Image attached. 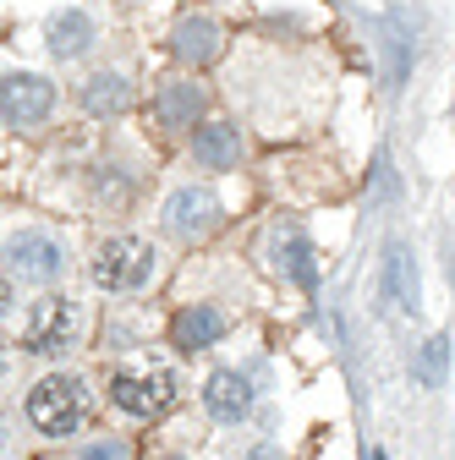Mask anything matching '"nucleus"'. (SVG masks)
<instances>
[{"label": "nucleus", "instance_id": "f257e3e1", "mask_svg": "<svg viewBox=\"0 0 455 460\" xmlns=\"http://www.w3.org/2000/svg\"><path fill=\"white\" fill-rule=\"evenodd\" d=\"M28 422L44 438H72L83 428V384L67 373H49L28 389Z\"/></svg>", "mask_w": 455, "mask_h": 460}, {"label": "nucleus", "instance_id": "f03ea898", "mask_svg": "<svg viewBox=\"0 0 455 460\" xmlns=\"http://www.w3.org/2000/svg\"><path fill=\"white\" fill-rule=\"evenodd\" d=\"M88 274H94L99 291H116V296L143 291V285L154 279V247L138 242V236H116V242H104V247H99V258H94Z\"/></svg>", "mask_w": 455, "mask_h": 460}, {"label": "nucleus", "instance_id": "7ed1b4c3", "mask_svg": "<svg viewBox=\"0 0 455 460\" xmlns=\"http://www.w3.org/2000/svg\"><path fill=\"white\" fill-rule=\"evenodd\" d=\"M170 400H176V378L170 373H116L110 378V406L138 417V422H154L159 411H170Z\"/></svg>", "mask_w": 455, "mask_h": 460}, {"label": "nucleus", "instance_id": "20e7f679", "mask_svg": "<svg viewBox=\"0 0 455 460\" xmlns=\"http://www.w3.org/2000/svg\"><path fill=\"white\" fill-rule=\"evenodd\" d=\"M72 334H77V307L67 296H44L33 307L28 329H22V351H33V357H61L67 345H72Z\"/></svg>", "mask_w": 455, "mask_h": 460}, {"label": "nucleus", "instance_id": "39448f33", "mask_svg": "<svg viewBox=\"0 0 455 460\" xmlns=\"http://www.w3.org/2000/svg\"><path fill=\"white\" fill-rule=\"evenodd\" d=\"M55 110V83H44L39 72H12L0 77V115L12 127H33Z\"/></svg>", "mask_w": 455, "mask_h": 460}, {"label": "nucleus", "instance_id": "423d86ee", "mask_svg": "<svg viewBox=\"0 0 455 460\" xmlns=\"http://www.w3.org/2000/svg\"><path fill=\"white\" fill-rule=\"evenodd\" d=\"M6 269L17 279H55L67 269V247L55 236H44V230H17L6 242Z\"/></svg>", "mask_w": 455, "mask_h": 460}, {"label": "nucleus", "instance_id": "0eeeda50", "mask_svg": "<svg viewBox=\"0 0 455 460\" xmlns=\"http://www.w3.org/2000/svg\"><path fill=\"white\" fill-rule=\"evenodd\" d=\"M219 334H225V313L209 307V302H192V307H182L176 318H170V345H176L182 357L219 345Z\"/></svg>", "mask_w": 455, "mask_h": 460}, {"label": "nucleus", "instance_id": "6e6552de", "mask_svg": "<svg viewBox=\"0 0 455 460\" xmlns=\"http://www.w3.org/2000/svg\"><path fill=\"white\" fill-rule=\"evenodd\" d=\"M203 411H209L214 422H242V417L253 411V384H247L236 367L209 373V384H203Z\"/></svg>", "mask_w": 455, "mask_h": 460}, {"label": "nucleus", "instance_id": "1a4fd4ad", "mask_svg": "<svg viewBox=\"0 0 455 460\" xmlns=\"http://www.w3.org/2000/svg\"><path fill=\"white\" fill-rule=\"evenodd\" d=\"M214 219H219V203L203 187H176L170 203H165V225L176 230V236H203Z\"/></svg>", "mask_w": 455, "mask_h": 460}, {"label": "nucleus", "instance_id": "9d476101", "mask_svg": "<svg viewBox=\"0 0 455 460\" xmlns=\"http://www.w3.org/2000/svg\"><path fill=\"white\" fill-rule=\"evenodd\" d=\"M192 159H198L203 170H236V159H242V132H236L231 121L198 127V132H192Z\"/></svg>", "mask_w": 455, "mask_h": 460}, {"label": "nucleus", "instance_id": "9b49d317", "mask_svg": "<svg viewBox=\"0 0 455 460\" xmlns=\"http://www.w3.org/2000/svg\"><path fill=\"white\" fill-rule=\"evenodd\" d=\"M170 49H176V61H187V66H209V61H219L225 39H219V28L209 17H187V22H176Z\"/></svg>", "mask_w": 455, "mask_h": 460}, {"label": "nucleus", "instance_id": "f8f14e48", "mask_svg": "<svg viewBox=\"0 0 455 460\" xmlns=\"http://www.w3.org/2000/svg\"><path fill=\"white\" fill-rule=\"evenodd\" d=\"M154 110H159V127L187 132L198 115H203V88H198V83H165L159 99H154Z\"/></svg>", "mask_w": 455, "mask_h": 460}, {"label": "nucleus", "instance_id": "ddd939ff", "mask_svg": "<svg viewBox=\"0 0 455 460\" xmlns=\"http://www.w3.org/2000/svg\"><path fill=\"white\" fill-rule=\"evenodd\" d=\"M83 110L88 115H127L132 110V83L116 77V72H99L83 83Z\"/></svg>", "mask_w": 455, "mask_h": 460}, {"label": "nucleus", "instance_id": "4468645a", "mask_svg": "<svg viewBox=\"0 0 455 460\" xmlns=\"http://www.w3.org/2000/svg\"><path fill=\"white\" fill-rule=\"evenodd\" d=\"M88 44H94L88 12H61V17L49 22V55H55V61H77Z\"/></svg>", "mask_w": 455, "mask_h": 460}, {"label": "nucleus", "instance_id": "2eb2a0df", "mask_svg": "<svg viewBox=\"0 0 455 460\" xmlns=\"http://www.w3.org/2000/svg\"><path fill=\"white\" fill-rule=\"evenodd\" d=\"M384 291H389V302L401 307V313L417 307V269H412V252L406 247H389L384 252Z\"/></svg>", "mask_w": 455, "mask_h": 460}, {"label": "nucleus", "instance_id": "dca6fc26", "mask_svg": "<svg viewBox=\"0 0 455 460\" xmlns=\"http://www.w3.org/2000/svg\"><path fill=\"white\" fill-rule=\"evenodd\" d=\"M444 373H450V340L433 334V340H423V351H417V362H412V378H417L423 389H439Z\"/></svg>", "mask_w": 455, "mask_h": 460}, {"label": "nucleus", "instance_id": "f3484780", "mask_svg": "<svg viewBox=\"0 0 455 460\" xmlns=\"http://www.w3.org/2000/svg\"><path fill=\"white\" fill-rule=\"evenodd\" d=\"M280 269H286L297 285H313L318 279V269H313V247H308V236H286L280 242Z\"/></svg>", "mask_w": 455, "mask_h": 460}, {"label": "nucleus", "instance_id": "a211bd4d", "mask_svg": "<svg viewBox=\"0 0 455 460\" xmlns=\"http://www.w3.org/2000/svg\"><path fill=\"white\" fill-rule=\"evenodd\" d=\"M83 460H132V449H127V438L104 433V438H94V444L83 449Z\"/></svg>", "mask_w": 455, "mask_h": 460}, {"label": "nucleus", "instance_id": "6ab92c4d", "mask_svg": "<svg viewBox=\"0 0 455 460\" xmlns=\"http://www.w3.org/2000/svg\"><path fill=\"white\" fill-rule=\"evenodd\" d=\"M6 313H12V285L0 279V318H6Z\"/></svg>", "mask_w": 455, "mask_h": 460}, {"label": "nucleus", "instance_id": "aec40b11", "mask_svg": "<svg viewBox=\"0 0 455 460\" xmlns=\"http://www.w3.org/2000/svg\"><path fill=\"white\" fill-rule=\"evenodd\" d=\"M253 460H274V444H263V449H253Z\"/></svg>", "mask_w": 455, "mask_h": 460}, {"label": "nucleus", "instance_id": "412c9836", "mask_svg": "<svg viewBox=\"0 0 455 460\" xmlns=\"http://www.w3.org/2000/svg\"><path fill=\"white\" fill-rule=\"evenodd\" d=\"M0 373H6V351H0Z\"/></svg>", "mask_w": 455, "mask_h": 460}, {"label": "nucleus", "instance_id": "4be33fe9", "mask_svg": "<svg viewBox=\"0 0 455 460\" xmlns=\"http://www.w3.org/2000/svg\"><path fill=\"white\" fill-rule=\"evenodd\" d=\"M373 460H389V455H379V449H373Z\"/></svg>", "mask_w": 455, "mask_h": 460}, {"label": "nucleus", "instance_id": "5701e85b", "mask_svg": "<svg viewBox=\"0 0 455 460\" xmlns=\"http://www.w3.org/2000/svg\"><path fill=\"white\" fill-rule=\"evenodd\" d=\"M165 460H182V455H165Z\"/></svg>", "mask_w": 455, "mask_h": 460}]
</instances>
